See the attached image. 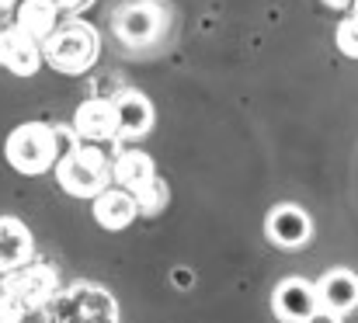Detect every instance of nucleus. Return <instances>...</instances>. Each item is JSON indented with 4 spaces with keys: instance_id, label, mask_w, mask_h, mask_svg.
Returning a JSON list of instances; mask_svg holds the SVG:
<instances>
[{
    "instance_id": "obj_1",
    "label": "nucleus",
    "mask_w": 358,
    "mask_h": 323,
    "mask_svg": "<svg viewBox=\"0 0 358 323\" xmlns=\"http://www.w3.org/2000/svg\"><path fill=\"white\" fill-rule=\"evenodd\" d=\"M59 292V271L45 261H24L0 271V323H21Z\"/></svg>"
},
{
    "instance_id": "obj_2",
    "label": "nucleus",
    "mask_w": 358,
    "mask_h": 323,
    "mask_svg": "<svg viewBox=\"0 0 358 323\" xmlns=\"http://www.w3.org/2000/svg\"><path fill=\"white\" fill-rule=\"evenodd\" d=\"M98 56H101V35L84 17L59 21L52 28V35L42 38V63L52 66L56 73H66V77L87 73L98 63Z\"/></svg>"
},
{
    "instance_id": "obj_3",
    "label": "nucleus",
    "mask_w": 358,
    "mask_h": 323,
    "mask_svg": "<svg viewBox=\"0 0 358 323\" xmlns=\"http://www.w3.org/2000/svg\"><path fill=\"white\" fill-rule=\"evenodd\" d=\"M56 185L73 199H94L112 185V157L101 143H77L56 160Z\"/></svg>"
},
{
    "instance_id": "obj_4",
    "label": "nucleus",
    "mask_w": 358,
    "mask_h": 323,
    "mask_svg": "<svg viewBox=\"0 0 358 323\" xmlns=\"http://www.w3.org/2000/svg\"><path fill=\"white\" fill-rule=\"evenodd\" d=\"M112 181L136 199L139 215L164 213V206L171 202V188H167V181L157 174L153 157L143 153V150H122V153L112 157Z\"/></svg>"
},
{
    "instance_id": "obj_5",
    "label": "nucleus",
    "mask_w": 358,
    "mask_h": 323,
    "mask_svg": "<svg viewBox=\"0 0 358 323\" xmlns=\"http://www.w3.org/2000/svg\"><path fill=\"white\" fill-rule=\"evenodd\" d=\"M45 320L52 323H70V320H119L122 310L115 303V296L94 282H73L70 289H59L42 310H38Z\"/></svg>"
},
{
    "instance_id": "obj_6",
    "label": "nucleus",
    "mask_w": 358,
    "mask_h": 323,
    "mask_svg": "<svg viewBox=\"0 0 358 323\" xmlns=\"http://www.w3.org/2000/svg\"><path fill=\"white\" fill-rule=\"evenodd\" d=\"M3 157L17 174L38 178L45 171L56 167L59 160V146H56V125L49 122H24L17 125L7 143H3Z\"/></svg>"
},
{
    "instance_id": "obj_7",
    "label": "nucleus",
    "mask_w": 358,
    "mask_h": 323,
    "mask_svg": "<svg viewBox=\"0 0 358 323\" xmlns=\"http://www.w3.org/2000/svg\"><path fill=\"white\" fill-rule=\"evenodd\" d=\"M167 31V7L160 0H129L115 14V35L129 49H150Z\"/></svg>"
},
{
    "instance_id": "obj_8",
    "label": "nucleus",
    "mask_w": 358,
    "mask_h": 323,
    "mask_svg": "<svg viewBox=\"0 0 358 323\" xmlns=\"http://www.w3.org/2000/svg\"><path fill=\"white\" fill-rule=\"evenodd\" d=\"M271 313L278 320L306 323L320 320V299H317V282L306 278H285L271 292Z\"/></svg>"
},
{
    "instance_id": "obj_9",
    "label": "nucleus",
    "mask_w": 358,
    "mask_h": 323,
    "mask_svg": "<svg viewBox=\"0 0 358 323\" xmlns=\"http://www.w3.org/2000/svg\"><path fill=\"white\" fill-rule=\"evenodd\" d=\"M320 320H341L358 306V275L352 268H331L317 282Z\"/></svg>"
},
{
    "instance_id": "obj_10",
    "label": "nucleus",
    "mask_w": 358,
    "mask_h": 323,
    "mask_svg": "<svg viewBox=\"0 0 358 323\" xmlns=\"http://www.w3.org/2000/svg\"><path fill=\"white\" fill-rule=\"evenodd\" d=\"M264 233H268V240H271L275 247H282V250H299V247H306L310 236H313V219H310L306 209H299V206H292V202H282V206H275V209L268 213Z\"/></svg>"
},
{
    "instance_id": "obj_11",
    "label": "nucleus",
    "mask_w": 358,
    "mask_h": 323,
    "mask_svg": "<svg viewBox=\"0 0 358 323\" xmlns=\"http://www.w3.org/2000/svg\"><path fill=\"white\" fill-rule=\"evenodd\" d=\"M73 132L80 143H115L119 139V125H115V108L112 98H87L84 105L73 111Z\"/></svg>"
},
{
    "instance_id": "obj_12",
    "label": "nucleus",
    "mask_w": 358,
    "mask_h": 323,
    "mask_svg": "<svg viewBox=\"0 0 358 323\" xmlns=\"http://www.w3.org/2000/svg\"><path fill=\"white\" fill-rule=\"evenodd\" d=\"M0 66L14 77H31L42 66V45L17 24H7L0 28Z\"/></svg>"
},
{
    "instance_id": "obj_13",
    "label": "nucleus",
    "mask_w": 358,
    "mask_h": 323,
    "mask_svg": "<svg viewBox=\"0 0 358 323\" xmlns=\"http://www.w3.org/2000/svg\"><path fill=\"white\" fill-rule=\"evenodd\" d=\"M112 108H115L119 139H143V136L153 129V122H157L153 101H150L143 91H132V87L112 94Z\"/></svg>"
},
{
    "instance_id": "obj_14",
    "label": "nucleus",
    "mask_w": 358,
    "mask_h": 323,
    "mask_svg": "<svg viewBox=\"0 0 358 323\" xmlns=\"http://www.w3.org/2000/svg\"><path fill=\"white\" fill-rule=\"evenodd\" d=\"M94 219H98V226H105V229H112V233H119L125 226H132L136 222V215H139V206H136V199L119 188L115 181L105 188V192H98L94 199Z\"/></svg>"
},
{
    "instance_id": "obj_15",
    "label": "nucleus",
    "mask_w": 358,
    "mask_h": 323,
    "mask_svg": "<svg viewBox=\"0 0 358 323\" xmlns=\"http://www.w3.org/2000/svg\"><path fill=\"white\" fill-rule=\"evenodd\" d=\"M10 14H14V24H17L24 35H31L38 45H42V38L52 35V28H56L59 17H63V10H59L56 0H17V7H14Z\"/></svg>"
},
{
    "instance_id": "obj_16",
    "label": "nucleus",
    "mask_w": 358,
    "mask_h": 323,
    "mask_svg": "<svg viewBox=\"0 0 358 323\" xmlns=\"http://www.w3.org/2000/svg\"><path fill=\"white\" fill-rule=\"evenodd\" d=\"M31 257H35L31 229L21 219H14V215H0V271L17 268V264H24Z\"/></svg>"
},
{
    "instance_id": "obj_17",
    "label": "nucleus",
    "mask_w": 358,
    "mask_h": 323,
    "mask_svg": "<svg viewBox=\"0 0 358 323\" xmlns=\"http://www.w3.org/2000/svg\"><path fill=\"white\" fill-rule=\"evenodd\" d=\"M338 49L348 56V59H358V17L355 14H348L341 24H338Z\"/></svg>"
},
{
    "instance_id": "obj_18",
    "label": "nucleus",
    "mask_w": 358,
    "mask_h": 323,
    "mask_svg": "<svg viewBox=\"0 0 358 323\" xmlns=\"http://www.w3.org/2000/svg\"><path fill=\"white\" fill-rule=\"evenodd\" d=\"M56 3H59V10H63V14H84L94 0H56Z\"/></svg>"
},
{
    "instance_id": "obj_19",
    "label": "nucleus",
    "mask_w": 358,
    "mask_h": 323,
    "mask_svg": "<svg viewBox=\"0 0 358 323\" xmlns=\"http://www.w3.org/2000/svg\"><path fill=\"white\" fill-rule=\"evenodd\" d=\"M324 3H327V7H334V10H345V14H348L358 0H324Z\"/></svg>"
},
{
    "instance_id": "obj_20",
    "label": "nucleus",
    "mask_w": 358,
    "mask_h": 323,
    "mask_svg": "<svg viewBox=\"0 0 358 323\" xmlns=\"http://www.w3.org/2000/svg\"><path fill=\"white\" fill-rule=\"evenodd\" d=\"M17 7V0H0V14H10Z\"/></svg>"
},
{
    "instance_id": "obj_21",
    "label": "nucleus",
    "mask_w": 358,
    "mask_h": 323,
    "mask_svg": "<svg viewBox=\"0 0 358 323\" xmlns=\"http://www.w3.org/2000/svg\"><path fill=\"white\" fill-rule=\"evenodd\" d=\"M348 14H355V17H358V3H355V7H352V10H348Z\"/></svg>"
}]
</instances>
